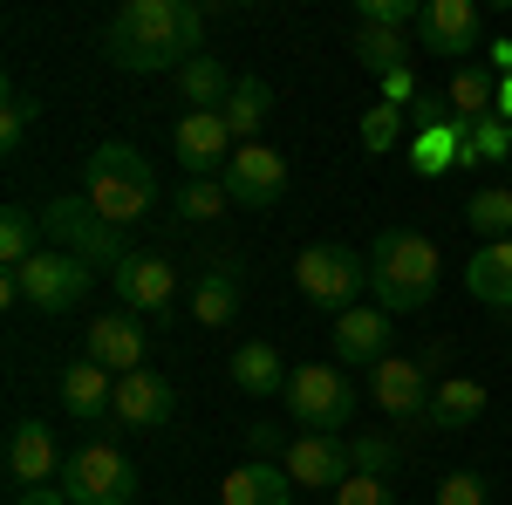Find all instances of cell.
<instances>
[{
	"mask_svg": "<svg viewBox=\"0 0 512 505\" xmlns=\"http://www.w3.org/2000/svg\"><path fill=\"white\" fill-rule=\"evenodd\" d=\"M492 110H499V82L485 76V69H472V62L451 69V117L458 123H485Z\"/></svg>",
	"mask_w": 512,
	"mask_h": 505,
	"instance_id": "f546056e",
	"label": "cell"
},
{
	"mask_svg": "<svg viewBox=\"0 0 512 505\" xmlns=\"http://www.w3.org/2000/svg\"><path fill=\"white\" fill-rule=\"evenodd\" d=\"M328 505H396V492L383 485V478H362V471H355L342 492H328Z\"/></svg>",
	"mask_w": 512,
	"mask_h": 505,
	"instance_id": "f35d334b",
	"label": "cell"
},
{
	"mask_svg": "<svg viewBox=\"0 0 512 505\" xmlns=\"http://www.w3.org/2000/svg\"><path fill=\"white\" fill-rule=\"evenodd\" d=\"M349 458H355V471H362V478H383V471H396V458H403V451H396L390 437H349Z\"/></svg>",
	"mask_w": 512,
	"mask_h": 505,
	"instance_id": "d590c367",
	"label": "cell"
},
{
	"mask_svg": "<svg viewBox=\"0 0 512 505\" xmlns=\"http://www.w3.org/2000/svg\"><path fill=\"white\" fill-rule=\"evenodd\" d=\"M226 205H233L226 178H185V185H178V219H198V226H205V219H219Z\"/></svg>",
	"mask_w": 512,
	"mask_h": 505,
	"instance_id": "1f68e13d",
	"label": "cell"
},
{
	"mask_svg": "<svg viewBox=\"0 0 512 505\" xmlns=\"http://www.w3.org/2000/svg\"><path fill=\"white\" fill-rule=\"evenodd\" d=\"M437 505H492V485L478 471H444L437 478Z\"/></svg>",
	"mask_w": 512,
	"mask_h": 505,
	"instance_id": "8d00e7d4",
	"label": "cell"
},
{
	"mask_svg": "<svg viewBox=\"0 0 512 505\" xmlns=\"http://www.w3.org/2000/svg\"><path fill=\"white\" fill-rule=\"evenodd\" d=\"M492 117H499V123H512V76L499 82V110H492Z\"/></svg>",
	"mask_w": 512,
	"mask_h": 505,
	"instance_id": "ee69618b",
	"label": "cell"
},
{
	"mask_svg": "<svg viewBox=\"0 0 512 505\" xmlns=\"http://www.w3.org/2000/svg\"><path fill=\"white\" fill-rule=\"evenodd\" d=\"M465 137H472V123H458V117L424 123V130H417V144H410V164H417L424 178H444L451 164H465Z\"/></svg>",
	"mask_w": 512,
	"mask_h": 505,
	"instance_id": "cb8c5ba5",
	"label": "cell"
},
{
	"mask_svg": "<svg viewBox=\"0 0 512 505\" xmlns=\"http://www.w3.org/2000/svg\"><path fill=\"white\" fill-rule=\"evenodd\" d=\"M417 35H424V55H444L465 69V55H478V7L472 0H424Z\"/></svg>",
	"mask_w": 512,
	"mask_h": 505,
	"instance_id": "9a60e30c",
	"label": "cell"
},
{
	"mask_svg": "<svg viewBox=\"0 0 512 505\" xmlns=\"http://www.w3.org/2000/svg\"><path fill=\"white\" fill-rule=\"evenodd\" d=\"M41 246H48V239H41V219L28 212V205H7V212H0V267L21 273Z\"/></svg>",
	"mask_w": 512,
	"mask_h": 505,
	"instance_id": "f1b7e54d",
	"label": "cell"
},
{
	"mask_svg": "<svg viewBox=\"0 0 512 505\" xmlns=\"http://www.w3.org/2000/svg\"><path fill=\"white\" fill-rule=\"evenodd\" d=\"M171 151H178V164L192 171V178H219L226 164H233V130H226V117L219 110H185L178 117V130H171Z\"/></svg>",
	"mask_w": 512,
	"mask_h": 505,
	"instance_id": "4fadbf2b",
	"label": "cell"
},
{
	"mask_svg": "<svg viewBox=\"0 0 512 505\" xmlns=\"http://www.w3.org/2000/svg\"><path fill=\"white\" fill-rule=\"evenodd\" d=\"M151 335H158L151 321L110 308V314H96V321H89L82 349H89V362H96V369H110V376H137V369H144V355H151Z\"/></svg>",
	"mask_w": 512,
	"mask_h": 505,
	"instance_id": "9c48e42d",
	"label": "cell"
},
{
	"mask_svg": "<svg viewBox=\"0 0 512 505\" xmlns=\"http://www.w3.org/2000/svg\"><path fill=\"white\" fill-rule=\"evenodd\" d=\"M62 444H55V430L35 424V417H21V424L7 430V478L14 485H55L62 478Z\"/></svg>",
	"mask_w": 512,
	"mask_h": 505,
	"instance_id": "e0dca14e",
	"label": "cell"
},
{
	"mask_svg": "<svg viewBox=\"0 0 512 505\" xmlns=\"http://www.w3.org/2000/svg\"><path fill=\"white\" fill-rule=\"evenodd\" d=\"M383 103H396V110H410V103H417V76H410V69H396V76H383Z\"/></svg>",
	"mask_w": 512,
	"mask_h": 505,
	"instance_id": "60d3db41",
	"label": "cell"
},
{
	"mask_svg": "<svg viewBox=\"0 0 512 505\" xmlns=\"http://www.w3.org/2000/svg\"><path fill=\"white\" fill-rule=\"evenodd\" d=\"M226 130H233V144H260V130H267V117H274V89L260 76H239V89L226 96Z\"/></svg>",
	"mask_w": 512,
	"mask_h": 505,
	"instance_id": "d4e9b609",
	"label": "cell"
},
{
	"mask_svg": "<svg viewBox=\"0 0 512 505\" xmlns=\"http://www.w3.org/2000/svg\"><path fill=\"white\" fill-rule=\"evenodd\" d=\"M355 55H362V69L396 76V69H410V35L403 28H362L355 35Z\"/></svg>",
	"mask_w": 512,
	"mask_h": 505,
	"instance_id": "4dcf8cb0",
	"label": "cell"
},
{
	"mask_svg": "<svg viewBox=\"0 0 512 505\" xmlns=\"http://www.w3.org/2000/svg\"><path fill=\"white\" fill-rule=\"evenodd\" d=\"M465 226L478 233V246L512 239V185H478V192L465 198Z\"/></svg>",
	"mask_w": 512,
	"mask_h": 505,
	"instance_id": "83f0119b",
	"label": "cell"
},
{
	"mask_svg": "<svg viewBox=\"0 0 512 505\" xmlns=\"http://www.w3.org/2000/svg\"><path fill=\"white\" fill-rule=\"evenodd\" d=\"M287 410H294L301 430L335 437V430H349V417H355V383L342 376V362H308V369L287 376Z\"/></svg>",
	"mask_w": 512,
	"mask_h": 505,
	"instance_id": "52a82bcc",
	"label": "cell"
},
{
	"mask_svg": "<svg viewBox=\"0 0 512 505\" xmlns=\"http://www.w3.org/2000/svg\"><path fill=\"white\" fill-rule=\"evenodd\" d=\"M485 62H492L499 76H512V41H492V48H485Z\"/></svg>",
	"mask_w": 512,
	"mask_h": 505,
	"instance_id": "7bdbcfd3",
	"label": "cell"
},
{
	"mask_svg": "<svg viewBox=\"0 0 512 505\" xmlns=\"http://www.w3.org/2000/svg\"><path fill=\"white\" fill-rule=\"evenodd\" d=\"M294 287L328 314H349L362 294H369V260L355 253V246H335V239H321L308 246L301 260H294Z\"/></svg>",
	"mask_w": 512,
	"mask_h": 505,
	"instance_id": "8992f818",
	"label": "cell"
},
{
	"mask_svg": "<svg viewBox=\"0 0 512 505\" xmlns=\"http://www.w3.org/2000/svg\"><path fill=\"white\" fill-rule=\"evenodd\" d=\"M55 389H62V410H69L76 424H103V417H117V376L96 369L89 355L69 362V369L55 376Z\"/></svg>",
	"mask_w": 512,
	"mask_h": 505,
	"instance_id": "d6986e66",
	"label": "cell"
},
{
	"mask_svg": "<svg viewBox=\"0 0 512 505\" xmlns=\"http://www.w3.org/2000/svg\"><path fill=\"white\" fill-rule=\"evenodd\" d=\"M506 185H512V164H506Z\"/></svg>",
	"mask_w": 512,
	"mask_h": 505,
	"instance_id": "bcb514c9",
	"label": "cell"
},
{
	"mask_svg": "<svg viewBox=\"0 0 512 505\" xmlns=\"http://www.w3.org/2000/svg\"><path fill=\"white\" fill-rule=\"evenodd\" d=\"M178 410V389L164 383L158 369H137V376H117V424L123 430H164Z\"/></svg>",
	"mask_w": 512,
	"mask_h": 505,
	"instance_id": "ac0fdd59",
	"label": "cell"
},
{
	"mask_svg": "<svg viewBox=\"0 0 512 505\" xmlns=\"http://www.w3.org/2000/svg\"><path fill=\"white\" fill-rule=\"evenodd\" d=\"M294 492H301V485L287 478V465H280V458H246L239 471H226L219 505H301Z\"/></svg>",
	"mask_w": 512,
	"mask_h": 505,
	"instance_id": "ffe728a7",
	"label": "cell"
},
{
	"mask_svg": "<svg viewBox=\"0 0 512 505\" xmlns=\"http://www.w3.org/2000/svg\"><path fill=\"white\" fill-rule=\"evenodd\" d=\"M396 137H403V110L396 103H369V117H362V151H396Z\"/></svg>",
	"mask_w": 512,
	"mask_h": 505,
	"instance_id": "836d02e7",
	"label": "cell"
},
{
	"mask_svg": "<svg viewBox=\"0 0 512 505\" xmlns=\"http://www.w3.org/2000/svg\"><path fill=\"white\" fill-rule=\"evenodd\" d=\"M437 239H424L417 226H383L369 246V294L383 314H417L437 301Z\"/></svg>",
	"mask_w": 512,
	"mask_h": 505,
	"instance_id": "7a4b0ae2",
	"label": "cell"
},
{
	"mask_svg": "<svg viewBox=\"0 0 512 505\" xmlns=\"http://www.w3.org/2000/svg\"><path fill=\"white\" fill-rule=\"evenodd\" d=\"M417 14V0H362V28H410Z\"/></svg>",
	"mask_w": 512,
	"mask_h": 505,
	"instance_id": "74e56055",
	"label": "cell"
},
{
	"mask_svg": "<svg viewBox=\"0 0 512 505\" xmlns=\"http://www.w3.org/2000/svg\"><path fill=\"white\" fill-rule=\"evenodd\" d=\"M14 505H69V499H62V485H21Z\"/></svg>",
	"mask_w": 512,
	"mask_h": 505,
	"instance_id": "b9f144b4",
	"label": "cell"
},
{
	"mask_svg": "<svg viewBox=\"0 0 512 505\" xmlns=\"http://www.w3.org/2000/svg\"><path fill=\"white\" fill-rule=\"evenodd\" d=\"M478 157H506L512 164V123H499V117H485V123H472V137H465V164H478Z\"/></svg>",
	"mask_w": 512,
	"mask_h": 505,
	"instance_id": "d6a6232c",
	"label": "cell"
},
{
	"mask_svg": "<svg viewBox=\"0 0 512 505\" xmlns=\"http://www.w3.org/2000/svg\"><path fill=\"white\" fill-rule=\"evenodd\" d=\"M41 117L35 96H21V89H7V110H0V151H21V137H28V123Z\"/></svg>",
	"mask_w": 512,
	"mask_h": 505,
	"instance_id": "e575fe53",
	"label": "cell"
},
{
	"mask_svg": "<svg viewBox=\"0 0 512 505\" xmlns=\"http://www.w3.org/2000/svg\"><path fill=\"white\" fill-rule=\"evenodd\" d=\"M246 444H253V458H287V437L274 424H253L246 430Z\"/></svg>",
	"mask_w": 512,
	"mask_h": 505,
	"instance_id": "ab89813d",
	"label": "cell"
},
{
	"mask_svg": "<svg viewBox=\"0 0 512 505\" xmlns=\"http://www.w3.org/2000/svg\"><path fill=\"white\" fill-rule=\"evenodd\" d=\"M287 478L301 485V492H342L355 478V458H349V437H321V430H301V437H287Z\"/></svg>",
	"mask_w": 512,
	"mask_h": 505,
	"instance_id": "30bf717a",
	"label": "cell"
},
{
	"mask_svg": "<svg viewBox=\"0 0 512 505\" xmlns=\"http://www.w3.org/2000/svg\"><path fill=\"white\" fill-rule=\"evenodd\" d=\"M233 89H239V76H226L219 55H192V62L178 69V96H185V110H226Z\"/></svg>",
	"mask_w": 512,
	"mask_h": 505,
	"instance_id": "484cf974",
	"label": "cell"
},
{
	"mask_svg": "<svg viewBox=\"0 0 512 505\" xmlns=\"http://www.w3.org/2000/svg\"><path fill=\"white\" fill-rule=\"evenodd\" d=\"M41 239H48V246H62V253H76V260H89V267H110V273L130 260L123 233L96 212V205H89V198H55V205L41 212Z\"/></svg>",
	"mask_w": 512,
	"mask_h": 505,
	"instance_id": "5b68a950",
	"label": "cell"
},
{
	"mask_svg": "<svg viewBox=\"0 0 512 505\" xmlns=\"http://www.w3.org/2000/svg\"><path fill=\"white\" fill-rule=\"evenodd\" d=\"M431 376H424V362H403V355H383L376 369H369V403L396 417V424H424L431 417Z\"/></svg>",
	"mask_w": 512,
	"mask_h": 505,
	"instance_id": "8fae6325",
	"label": "cell"
},
{
	"mask_svg": "<svg viewBox=\"0 0 512 505\" xmlns=\"http://www.w3.org/2000/svg\"><path fill=\"white\" fill-rule=\"evenodd\" d=\"M198 48H205V7L192 0H123L103 28V55L130 76L185 69Z\"/></svg>",
	"mask_w": 512,
	"mask_h": 505,
	"instance_id": "6da1fadb",
	"label": "cell"
},
{
	"mask_svg": "<svg viewBox=\"0 0 512 505\" xmlns=\"http://www.w3.org/2000/svg\"><path fill=\"white\" fill-rule=\"evenodd\" d=\"M485 403H492V396H485L478 376H444V383L431 389V417H424V424L444 430V437H451V430H472L478 417H485Z\"/></svg>",
	"mask_w": 512,
	"mask_h": 505,
	"instance_id": "44dd1931",
	"label": "cell"
},
{
	"mask_svg": "<svg viewBox=\"0 0 512 505\" xmlns=\"http://www.w3.org/2000/svg\"><path fill=\"white\" fill-rule=\"evenodd\" d=\"M82 198L117 226V233H130V226H144L151 212H158V171H151V157L130 151V144H96L89 151V164H82Z\"/></svg>",
	"mask_w": 512,
	"mask_h": 505,
	"instance_id": "3957f363",
	"label": "cell"
},
{
	"mask_svg": "<svg viewBox=\"0 0 512 505\" xmlns=\"http://www.w3.org/2000/svg\"><path fill=\"white\" fill-rule=\"evenodd\" d=\"M239 314V273L233 267H205L192 287V321L198 328H226Z\"/></svg>",
	"mask_w": 512,
	"mask_h": 505,
	"instance_id": "4316f807",
	"label": "cell"
},
{
	"mask_svg": "<svg viewBox=\"0 0 512 505\" xmlns=\"http://www.w3.org/2000/svg\"><path fill=\"white\" fill-rule=\"evenodd\" d=\"M219 178H226V192H233L239 212H267V205L287 192V157L267 151V144H239L233 164H226Z\"/></svg>",
	"mask_w": 512,
	"mask_h": 505,
	"instance_id": "5bb4252c",
	"label": "cell"
},
{
	"mask_svg": "<svg viewBox=\"0 0 512 505\" xmlns=\"http://www.w3.org/2000/svg\"><path fill=\"white\" fill-rule=\"evenodd\" d=\"M89 287H96V267L76 260V253H62V246H41L35 260L21 267V294L41 314H76L89 301Z\"/></svg>",
	"mask_w": 512,
	"mask_h": 505,
	"instance_id": "ba28073f",
	"label": "cell"
},
{
	"mask_svg": "<svg viewBox=\"0 0 512 505\" xmlns=\"http://www.w3.org/2000/svg\"><path fill=\"white\" fill-rule=\"evenodd\" d=\"M62 499L69 505H130L137 499V465H130V451L110 444V437H89L82 451H69V465H62Z\"/></svg>",
	"mask_w": 512,
	"mask_h": 505,
	"instance_id": "277c9868",
	"label": "cell"
},
{
	"mask_svg": "<svg viewBox=\"0 0 512 505\" xmlns=\"http://www.w3.org/2000/svg\"><path fill=\"white\" fill-rule=\"evenodd\" d=\"M301 505H328V499H301Z\"/></svg>",
	"mask_w": 512,
	"mask_h": 505,
	"instance_id": "f6af8a7d",
	"label": "cell"
},
{
	"mask_svg": "<svg viewBox=\"0 0 512 505\" xmlns=\"http://www.w3.org/2000/svg\"><path fill=\"white\" fill-rule=\"evenodd\" d=\"M110 287H117V308H123V314H137V321H151V328H158L164 314H171L178 273L164 267L158 253H130V260L110 273Z\"/></svg>",
	"mask_w": 512,
	"mask_h": 505,
	"instance_id": "7c38bea8",
	"label": "cell"
},
{
	"mask_svg": "<svg viewBox=\"0 0 512 505\" xmlns=\"http://www.w3.org/2000/svg\"><path fill=\"white\" fill-rule=\"evenodd\" d=\"M226 376H233L239 396H287V362H280L274 342H239Z\"/></svg>",
	"mask_w": 512,
	"mask_h": 505,
	"instance_id": "7402d4cb",
	"label": "cell"
},
{
	"mask_svg": "<svg viewBox=\"0 0 512 505\" xmlns=\"http://www.w3.org/2000/svg\"><path fill=\"white\" fill-rule=\"evenodd\" d=\"M465 294L485 301V308H512V239H492L478 246L472 267H465Z\"/></svg>",
	"mask_w": 512,
	"mask_h": 505,
	"instance_id": "603a6c76",
	"label": "cell"
},
{
	"mask_svg": "<svg viewBox=\"0 0 512 505\" xmlns=\"http://www.w3.org/2000/svg\"><path fill=\"white\" fill-rule=\"evenodd\" d=\"M335 362L342 369H376L383 355H390V335H396V314L383 308H349V314H335Z\"/></svg>",
	"mask_w": 512,
	"mask_h": 505,
	"instance_id": "2e32d148",
	"label": "cell"
}]
</instances>
